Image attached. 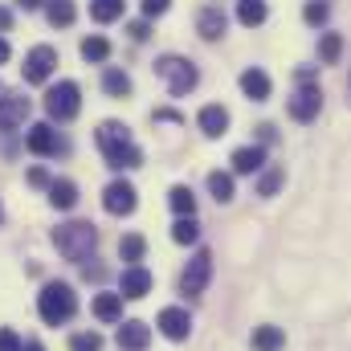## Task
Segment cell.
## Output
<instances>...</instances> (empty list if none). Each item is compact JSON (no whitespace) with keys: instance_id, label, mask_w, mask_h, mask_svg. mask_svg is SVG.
<instances>
[{"instance_id":"obj_42","label":"cell","mask_w":351,"mask_h":351,"mask_svg":"<svg viewBox=\"0 0 351 351\" xmlns=\"http://www.w3.org/2000/svg\"><path fill=\"white\" fill-rule=\"evenodd\" d=\"M21 351H45V348H41L37 339H29V343H25V348H21Z\"/></svg>"},{"instance_id":"obj_18","label":"cell","mask_w":351,"mask_h":351,"mask_svg":"<svg viewBox=\"0 0 351 351\" xmlns=\"http://www.w3.org/2000/svg\"><path fill=\"white\" fill-rule=\"evenodd\" d=\"M241 90H245V98L265 102V98H269V78H265V70H245V74H241Z\"/></svg>"},{"instance_id":"obj_11","label":"cell","mask_w":351,"mask_h":351,"mask_svg":"<svg viewBox=\"0 0 351 351\" xmlns=\"http://www.w3.org/2000/svg\"><path fill=\"white\" fill-rule=\"evenodd\" d=\"M29 119V98L25 94H0V131H12Z\"/></svg>"},{"instance_id":"obj_14","label":"cell","mask_w":351,"mask_h":351,"mask_svg":"<svg viewBox=\"0 0 351 351\" xmlns=\"http://www.w3.org/2000/svg\"><path fill=\"white\" fill-rule=\"evenodd\" d=\"M147 343H152V327H147V323L127 319V323L119 327V348L123 351H143Z\"/></svg>"},{"instance_id":"obj_23","label":"cell","mask_w":351,"mask_h":351,"mask_svg":"<svg viewBox=\"0 0 351 351\" xmlns=\"http://www.w3.org/2000/svg\"><path fill=\"white\" fill-rule=\"evenodd\" d=\"M123 8H127V0H90V16H94L98 25L119 21V16H123Z\"/></svg>"},{"instance_id":"obj_35","label":"cell","mask_w":351,"mask_h":351,"mask_svg":"<svg viewBox=\"0 0 351 351\" xmlns=\"http://www.w3.org/2000/svg\"><path fill=\"white\" fill-rule=\"evenodd\" d=\"M21 348H25V339L12 327H0V351H21Z\"/></svg>"},{"instance_id":"obj_30","label":"cell","mask_w":351,"mask_h":351,"mask_svg":"<svg viewBox=\"0 0 351 351\" xmlns=\"http://www.w3.org/2000/svg\"><path fill=\"white\" fill-rule=\"evenodd\" d=\"M196 237H200V225H196L192 217H180L172 225V241H180V245H192Z\"/></svg>"},{"instance_id":"obj_15","label":"cell","mask_w":351,"mask_h":351,"mask_svg":"<svg viewBox=\"0 0 351 351\" xmlns=\"http://www.w3.org/2000/svg\"><path fill=\"white\" fill-rule=\"evenodd\" d=\"M225 29H229V21H225V12H221V8H204V12L196 16V33H200L204 41L225 37Z\"/></svg>"},{"instance_id":"obj_27","label":"cell","mask_w":351,"mask_h":351,"mask_svg":"<svg viewBox=\"0 0 351 351\" xmlns=\"http://www.w3.org/2000/svg\"><path fill=\"white\" fill-rule=\"evenodd\" d=\"M282 343H286L282 327H258V331H254V348L258 351H278Z\"/></svg>"},{"instance_id":"obj_38","label":"cell","mask_w":351,"mask_h":351,"mask_svg":"<svg viewBox=\"0 0 351 351\" xmlns=\"http://www.w3.org/2000/svg\"><path fill=\"white\" fill-rule=\"evenodd\" d=\"M127 33H131V37H135V41H143V37H147V21H135V25H131V29H127Z\"/></svg>"},{"instance_id":"obj_7","label":"cell","mask_w":351,"mask_h":351,"mask_svg":"<svg viewBox=\"0 0 351 351\" xmlns=\"http://www.w3.org/2000/svg\"><path fill=\"white\" fill-rule=\"evenodd\" d=\"M208 278H213V254H208V250H200V254L188 262V269H184V278H180V290H184L188 298H192V294H204Z\"/></svg>"},{"instance_id":"obj_2","label":"cell","mask_w":351,"mask_h":351,"mask_svg":"<svg viewBox=\"0 0 351 351\" xmlns=\"http://www.w3.org/2000/svg\"><path fill=\"white\" fill-rule=\"evenodd\" d=\"M53 245H58V254H62L66 262H82V258L94 254V245H98V229H94L90 221L58 225V229H53Z\"/></svg>"},{"instance_id":"obj_41","label":"cell","mask_w":351,"mask_h":351,"mask_svg":"<svg viewBox=\"0 0 351 351\" xmlns=\"http://www.w3.org/2000/svg\"><path fill=\"white\" fill-rule=\"evenodd\" d=\"M4 62H8V41L0 37V66H4Z\"/></svg>"},{"instance_id":"obj_8","label":"cell","mask_w":351,"mask_h":351,"mask_svg":"<svg viewBox=\"0 0 351 351\" xmlns=\"http://www.w3.org/2000/svg\"><path fill=\"white\" fill-rule=\"evenodd\" d=\"M135 188L127 184V180H114V184H106V192H102V208L110 213V217H131L135 213Z\"/></svg>"},{"instance_id":"obj_33","label":"cell","mask_w":351,"mask_h":351,"mask_svg":"<svg viewBox=\"0 0 351 351\" xmlns=\"http://www.w3.org/2000/svg\"><path fill=\"white\" fill-rule=\"evenodd\" d=\"M282 180H286V172H282V168H269V172L258 180V196H274V192L282 188Z\"/></svg>"},{"instance_id":"obj_36","label":"cell","mask_w":351,"mask_h":351,"mask_svg":"<svg viewBox=\"0 0 351 351\" xmlns=\"http://www.w3.org/2000/svg\"><path fill=\"white\" fill-rule=\"evenodd\" d=\"M168 4H172V0H143V12H147V16H160V12H168Z\"/></svg>"},{"instance_id":"obj_10","label":"cell","mask_w":351,"mask_h":351,"mask_svg":"<svg viewBox=\"0 0 351 351\" xmlns=\"http://www.w3.org/2000/svg\"><path fill=\"white\" fill-rule=\"evenodd\" d=\"M25 147H29L33 156H58V152H62V139H58V131H53L49 123H37V127H29Z\"/></svg>"},{"instance_id":"obj_19","label":"cell","mask_w":351,"mask_h":351,"mask_svg":"<svg viewBox=\"0 0 351 351\" xmlns=\"http://www.w3.org/2000/svg\"><path fill=\"white\" fill-rule=\"evenodd\" d=\"M49 204H53V208H74V204H78L74 180H53V184H49Z\"/></svg>"},{"instance_id":"obj_22","label":"cell","mask_w":351,"mask_h":351,"mask_svg":"<svg viewBox=\"0 0 351 351\" xmlns=\"http://www.w3.org/2000/svg\"><path fill=\"white\" fill-rule=\"evenodd\" d=\"M45 16H49L53 29L74 25V0H45Z\"/></svg>"},{"instance_id":"obj_21","label":"cell","mask_w":351,"mask_h":351,"mask_svg":"<svg viewBox=\"0 0 351 351\" xmlns=\"http://www.w3.org/2000/svg\"><path fill=\"white\" fill-rule=\"evenodd\" d=\"M265 12H269L265 0H237V21H241L245 29H258L265 21Z\"/></svg>"},{"instance_id":"obj_31","label":"cell","mask_w":351,"mask_h":351,"mask_svg":"<svg viewBox=\"0 0 351 351\" xmlns=\"http://www.w3.org/2000/svg\"><path fill=\"white\" fill-rule=\"evenodd\" d=\"M82 58H86V62H106V58H110V41H106V37H86V41H82Z\"/></svg>"},{"instance_id":"obj_12","label":"cell","mask_w":351,"mask_h":351,"mask_svg":"<svg viewBox=\"0 0 351 351\" xmlns=\"http://www.w3.org/2000/svg\"><path fill=\"white\" fill-rule=\"evenodd\" d=\"M147 290H152V274L143 265H127L123 278H119V294L123 298H143Z\"/></svg>"},{"instance_id":"obj_5","label":"cell","mask_w":351,"mask_h":351,"mask_svg":"<svg viewBox=\"0 0 351 351\" xmlns=\"http://www.w3.org/2000/svg\"><path fill=\"white\" fill-rule=\"evenodd\" d=\"M78 110H82V90H78V82H58V86H49V94H45V114H49V119L70 123Z\"/></svg>"},{"instance_id":"obj_26","label":"cell","mask_w":351,"mask_h":351,"mask_svg":"<svg viewBox=\"0 0 351 351\" xmlns=\"http://www.w3.org/2000/svg\"><path fill=\"white\" fill-rule=\"evenodd\" d=\"M102 90H106L110 98H127V94H131V78H127L123 70H106V74H102Z\"/></svg>"},{"instance_id":"obj_28","label":"cell","mask_w":351,"mask_h":351,"mask_svg":"<svg viewBox=\"0 0 351 351\" xmlns=\"http://www.w3.org/2000/svg\"><path fill=\"white\" fill-rule=\"evenodd\" d=\"M339 53H343V37H339V33H323V41H319V58H323V66H335Z\"/></svg>"},{"instance_id":"obj_9","label":"cell","mask_w":351,"mask_h":351,"mask_svg":"<svg viewBox=\"0 0 351 351\" xmlns=\"http://www.w3.org/2000/svg\"><path fill=\"white\" fill-rule=\"evenodd\" d=\"M319 106H323V94H319V86H311V82H302V86L294 90V98H290V114L298 123H311L319 114Z\"/></svg>"},{"instance_id":"obj_37","label":"cell","mask_w":351,"mask_h":351,"mask_svg":"<svg viewBox=\"0 0 351 351\" xmlns=\"http://www.w3.org/2000/svg\"><path fill=\"white\" fill-rule=\"evenodd\" d=\"M29 184H33V188H45V184H53V180L45 176V168H33V172H29Z\"/></svg>"},{"instance_id":"obj_1","label":"cell","mask_w":351,"mask_h":351,"mask_svg":"<svg viewBox=\"0 0 351 351\" xmlns=\"http://www.w3.org/2000/svg\"><path fill=\"white\" fill-rule=\"evenodd\" d=\"M98 147H102V156H106V164H110L114 172L143 164V152L135 147V139H131V131H127L123 123H102V127H98Z\"/></svg>"},{"instance_id":"obj_32","label":"cell","mask_w":351,"mask_h":351,"mask_svg":"<svg viewBox=\"0 0 351 351\" xmlns=\"http://www.w3.org/2000/svg\"><path fill=\"white\" fill-rule=\"evenodd\" d=\"M302 16H306V25H327V16H331V4L327 0H306V8H302Z\"/></svg>"},{"instance_id":"obj_4","label":"cell","mask_w":351,"mask_h":351,"mask_svg":"<svg viewBox=\"0 0 351 351\" xmlns=\"http://www.w3.org/2000/svg\"><path fill=\"white\" fill-rule=\"evenodd\" d=\"M156 70H160V78L168 82V90H172L176 98H184L188 90H196V82H200L196 66H192L188 58H176V53H168V58H160V62H156Z\"/></svg>"},{"instance_id":"obj_13","label":"cell","mask_w":351,"mask_h":351,"mask_svg":"<svg viewBox=\"0 0 351 351\" xmlns=\"http://www.w3.org/2000/svg\"><path fill=\"white\" fill-rule=\"evenodd\" d=\"M160 331L168 335V339H188V331H192V319H188V311L184 306H168V311H160Z\"/></svg>"},{"instance_id":"obj_34","label":"cell","mask_w":351,"mask_h":351,"mask_svg":"<svg viewBox=\"0 0 351 351\" xmlns=\"http://www.w3.org/2000/svg\"><path fill=\"white\" fill-rule=\"evenodd\" d=\"M70 351H102V335L98 331H82L70 339Z\"/></svg>"},{"instance_id":"obj_24","label":"cell","mask_w":351,"mask_h":351,"mask_svg":"<svg viewBox=\"0 0 351 351\" xmlns=\"http://www.w3.org/2000/svg\"><path fill=\"white\" fill-rule=\"evenodd\" d=\"M168 204H172V213H180V217H192V213H196V196H192V188H184V184H176L172 192H168Z\"/></svg>"},{"instance_id":"obj_6","label":"cell","mask_w":351,"mask_h":351,"mask_svg":"<svg viewBox=\"0 0 351 351\" xmlns=\"http://www.w3.org/2000/svg\"><path fill=\"white\" fill-rule=\"evenodd\" d=\"M53 70H58V49H53V45H37V49H29L25 66H21V74H25V82H29V86L49 82V74H53Z\"/></svg>"},{"instance_id":"obj_16","label":"cell","mask_w":351,"mask_h":351,"mask_svg":"<svg viewBox=\"0 0 351 351\" xmlns=\"http://www.w3.org/2000/svg\"><path fill=\"white\" fill-rule=\"evenodd\" d=\"M262 164H265V147H237L233 152V172L237 176H254V172H262Z\"/></svg>"},{"instance_id":"obj_25","label":"cell","mask_w":351,"mask_h":351,"mask_svg":"<svg viewBox=\"0 0 351 351\" xmlns=\"http://www.w3.org/2000/svg\"><path fill=\"white\" fill-rule=\"evenodd\" d=\"M119 254H123V262H127V265H139V262H143V254H147V241H143L139 233H127V237H123V245H119Z\"/></svg>"},{"instance_id":"obj_39","label":"cell","mask_w":351,"mask_h":351,"mask_svg":"<svg viewBox=\"0 0 351 351\" xmlns=\"http://www.w3.org/2000/svg\"><path fill=\"white\" fill-rule=\"evenodd\" d=\"M8 25H12V12H8V8H0V33H4Z\"/></svg>"},{"instance_id":"obj_17","label":"cell","mask_w":351,"mask_h":351,"mask_svg":"<svg viewBox=\"0 0 351 351\" xmlns=\"http://www.w3.org/2000/svg\"><path fill=\"white\" fill-rule=\"evenodd\" d=\"M200 131H204L208 139L225 135V131H229V110H225V106H217V102H213V106H204V110H200Z\"/></svg>"},{"instance_id":"obj_43","label":"cell","mask_w":351,"mask_h":351,"mask_svg":"<svg viewBox=\"0 0 351 351\" xmlns=\"http://www.w3.org/2000/svg\"><path fill=\"white\" fill-rule=\"evenodd\" d=\"M0 217H4V213H0Z\"/></svg>"},{"instance_id":"obj_29","label":"cell","mask_w":351,"mask_h":351,"mask_svg":"<svg viewBox=\"0 0 351 351\" xmlns=\"http://www.w3.org/2000/svg\"><path fill=\"white\" fill-rule=\"evenodd\" d=\"M208 192H213L221 204H229V200H233V176L229 172H213L208 176Z\"/></svg>"},{"instance_id":"obj_20","label":"cell","mask_w":351,"mask_h":351,"mask_svg":"<svg viewBox=\"0 0 351 351\" xmlns=\"http://www.w3.org/2000/svg\"><path fill=\"white\" fill-rule=\"evenodd\" d=\"M94 315L102 323H119L123 319V294H98L94 298Z\"/></svg>"},{"instance_id":"obj_3","label":"cell","mask_w":351,"mask_h":351,"mask_svg":"<svg viewBox=\"0 0 351 351\" xmlns=\"http://www.w3.org/2000/svg\"><path fill=\"white\" fill-rule=\"evenodd\" d=\"M74 311H78V294H74V286H66V282H49V286L37 294V315H41L49 327L70 323Z\"/></svg>"},{"instance_id":"obj_40","label":"cell","mask_w":351,"mask_h":351,"mask_svg":"<svg viewBox=\"0 0 351 351\" xmlns=\"http://www.w3.org/2000/svg\"><path fill=\"white\" fill-rule=\"evenodd\" d=\"M16 4H21V8H25V12H29V8H41V4H45V0H16Z\"/></svg>"}]
</instances>
